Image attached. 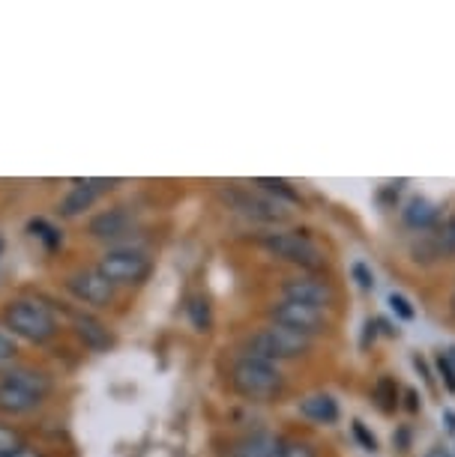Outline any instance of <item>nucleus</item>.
<instances>
[{
    "instance_id": "18",
    "label": "nucleus",
    "mask_w": 455,
    "mask_h": 457,
    "mask_svg": "<svg viewBox=\"0 0 455 457\" xmlns=\"http://www.w3.org/2000/svg\"><path fill=\"white\" fill-rule=\"evenodd\" d=\"M255 186L261 188V192H267L270 197H276V201L282 204H299V195H297V188L288 183V179H276V177H261V179H255Z\"/></svg>"
},
{
    "instance_id": "8",
    "label": "nucleus",
    "mask_w": 455,
    "mask_h": 457,
    "mask_svg": "<svg viewBox=\"0 0 455 457\" xmlns=\"http://www.w3.org/2000/svg\"><path fill=\"white\" fill-rule=\"evenodd\" d=\"M57 314L66 317V323H70L72 335L79 338L84 347L93 350V353H105L114 347V332H111V326L97 317L93 312L81 305H66V302H60L57 305Z\"/></svg>"
},
{
    "instance_id": "28",
    "label": "nucleus",
    "mask_w": 455,
    "mask_h": 457,
    "mask_svg": "<svg viewBox=\"0 0 455 457\" xmlns=\"http://www.w3.org/2000/svg\"><path fill=\"white\" fill-rule=\"evenodd\" d=\"M354 436L359 439V445H363L366 452H377V439H375V434H368L363 421H354Z\"/></svg>"
},
{
    "instance_id": "3",
    "label": "nucleus",
    "mask_w": 455,
    "mask_h": 457,
    "mask_svg": "<svg viewBox=\"0 0 455 457\" xmlns=\"http://www.w3.org/2000/svg\"><path fill=\"white\" fill-rule=\"evenodd\" d=\"M228 379H231V389H234L240 398L257 401V403L276 401L279 395L285 392V374L279 370V365L246 356V353H240V356L231 361Z\"/></svg>"
},
{
    "instance_id": "24",
    "label": "nucleus",
    "mask_w": 455,
    "mask_h": 457,
    "mask_svg": "<svg viewBox=\"0 0 455 457\" xmlns=\"http://www.w3.org/2000/svg\"><path fill=\"white\" fill-rule=\"evenodd\" d=\"M386 302H390V308L401 317V320H414V317H417V308L410 305V299L401 296V293H390V299H386Z\"/></svg>"
},
{
    "instance_id": "33",
    "label": "nucleus",
    "mask_w": 455,
    "mask_h": 457,
    "mask_svg": "<svg viewBox=\"0 0 455 457\" xmlns=\"http://www.w3.org/2000/svg\"><path fill=\"white\" fill-rule=\"evenodd\" d=\"M450 312L455 314V287H452V296H450Z\"/></svg>"
},
{
    "instance_id": "14",
    "label": "nucleus",
    "mask_w": 455,
    "mask_h": 457,
    "mask_svg": "<svg viewBox=\"0 0 455 457\" xmlns=\"http://www.w3.org/2000/svg\"><path fill=\"white\" fill-rule=\"evenodd\" d=\"M282 439L276 434H267V430H257V434H249L243 439H237L231 445L228 457H276L282 452Z\"/></svg>"
},
{
    "instance_id": "21",
    "label": "nucleus",
    "mask_w": 455,
    "mask_h": 457,
    "mask_svg": "<svg viewBox=\"0 0 455 457\" xmlns=\"http://www.w3.org/2000/svg\"><path fill=\"white\" fill-rule=\"evenodd\" d=\"M375 398H377V407H381L383 412H392V410H396V407H399V386H396V379H390V377H381V379H377Z\"/></svg>"
},
{
    "instance_id": "34",
    "label": "nucleus",
    "mask_w": 455,
    "mask_h": 457,
    "mask_svg": "<svg viewBox=\"0 0 455 457\" xmlns=\"http://www.w3.org/2000/svg\"><path fill=\"white\" fill-rule=\"evenodd\" d=\"M446 359H450V361H455V347H450V353H446Z\"/></svg>"
},
{
    "instance_id": "7",
    "label": "nucleus",
    "mask_w": 455,
    "mask_h": 457,
    "mask_svg": "<svg viewBox=\"0 0 455 457\" xmlns=\"http://www.w3.org/2000/svg\"><path fill=\"white\" fill-rule=\"evenodd\" d=\"M63 287L88 312H105L117 299V287L97 266H75L72 272L63 275Z\"/></svg>"
},
{
    "instance_id": "5",
    "label": "nucleus",
    "mask_w": 455,
    "mask_h": 457,
    "mask_svg": "<svg viewBox=\"0 0 455 457\" xmlns=\"http://www.w3.org/2000/svg\"><path fill=\"white\" fill-rule=\"evenodd\" d=\"M97 270L114 284V287H139L150 278L153 257L139 245H117L105 248L97 261Z\"/></svg>"
},
{
    "instance_id": "32",
    "label": "nucleus",
    "mask_w": 455,
    "mask_h": 457,
    "mask_svg": "<svg viewBox=\"0 0 455 457\" xmlns=\"http://www.w3.org/2000/svg\"><path fill=\"white\" fill-rule=\"evenodd\" d=\"M428 457H450V454H446L443 448H434V452H428Z\"/></svg>"
},
{
    "instance_id": "19",
    "label": "nucleus",
    "mask_w": 455,
    "mask_h": 457,
    "mask_svg": "<svg viewBox=\"0 0 455 457\" xmlns=\"http://www.w3.org/2000/svg\"><path fill=\"white\" fill-rule=\"evenodd\" d=\"M428 237H432V245H434L437 257H455V215H450V219H446L441 228Z\"/></svg>"
},
{
    "instance_id": "4",
    "label": "nucleus",
    "mask_w": 455,
    "mask_h": 457,
    "mask_svg": "<svg viewBox=\"0 0 455 457\" xmlns=\"http://www.w3.org/2000/svg\"><path fill=\"white\" fill-rule=\"evenodd\" d=\"M312 350V338L299 335L294 329H285L279 323H267L264 329L252 332L243 344V353L246 356H255V359H264V361H291V359H299Z\"/></svg>"
},
{
    "instance_id": "35",
    "label": "nucleus",
    "mask_w": 455,
    "mask_h": 457,
    "mask_svg": "<svg viewBox=\"0 0 455 457\" xmlns=\"http://www.w3.org/2000/svg\"><path fill=\"white\" fill-rule=\"evenodd\" d=\"M0 252H4V239H0Z\"/></svg>"
},
{
    "instance_id": "1",
    "label": "nucleus",
    "mask_w": 455,
    "mask_h": 457,
    "mask_svg": "<svg viewBox=\"0 0 455 457\" xmlns=\"http://www.w3.org/2000/svg\"><path fill=\"white\" fill-rule=\"evenodd\" d=\"M51 392H55V377L48 370L21 361L0 368V416H33L46 407Z\"/></svg>"
},
{
    "instance_id": "9",
    "label": "nucleus",
    "mask_w": 455,
    "mask_h": 457,
    "mask_svg": "<svg viewBox=\"0 0 455 457\" xmlns=\"http://www.w3.org/2000/svg\"><path fill=\"white\" fill-rule=\"evenodd\" d=\"M228 201L237 212H243L246 219H255L261 224H285L291 221L288 204L276 201L261 188H228Z\"/></svg>"
},
{
    "instance_id": "23",
    "label": "nucleus",
    "mask_w": 455,
    "mask_h": 457,
    "mask_svg": "<svg viewBox=\"0 0 455 457\" xmlns=\"http://www.w3.org/2000/svg\"><path fill=\"white\" fill-rule=\"evenodd\" d=\"M15 359H19V341L0 326V368L15 365Z\"/></svg>"
},
{
    "instance_id": "6",
    "label": "nucleus",
    "mask_w": 455,
    "mask_h": 457,
    "mask_svg": "<svg viewBox=\"0 0 455 457\" xmlns=\"http://www.w3.org/2000/svg\"><path fill=\"white\" fill-rule=\"evenodd\" d=\"M257 243L267 248L273 257L294 263L306 272H317L324 263H327L321 245H317L312 237L299 234V230H270V234H261Z\"/></svg>"
},
{
    "instance_id": "2",
    "label": "nucleus",
    "mask_w": 455,
    "mask_h": 457,
    "mask_svg": "<svg viewBox=\"0 0 455 457\" xmlns=\"http://www.w3.org/2000/svg\"><path fill=\"white\" fill-rule=\"evenodd\" d=\"M0 326L19 341L46 347L57 338L60 314L57 305H48L46 296H15L0 308Z\"/></svg>"
},
{
    "instance_id": "30",
    "label": "nucleus",
    "mask_w": 455,
    "mask_h": 457,
    "mask_svg": "<svg viewBox=\"0 0 455 457\" xmlns=\"http://www.w3.org/2000/svg\"><path fill=\"white\" fill-rule=\"evenodd\" d=\"M443 421H446V428H450V434H455V412L452 410H443Z\"/></svg>"
},
{
    "instance_id": "15",
    "label": "nucleus",
    "mask_w": 455,
    "mask_h": 457,
    "mask_svg": "<svg viewBox=\"0 0 455 457\" xmlns=\"http://www.w3.org/2000/svg\"><path fill=\"white\" fill-rule=\"evenodd\" d=\"M437 204H432L423 195L408 197V204L401 206V221L408 224L410 230H432L437 221Z\"/></svg>"
},
{
    "instance_id": "12",
    "label": "nucleus",
    "mask_w": 455,
    "mask_h": 457,
    "mask_svg": "<svg viewBox=\"0 0 455 457\" xmlns=\"http://www.w3.org/2000/svg\"><path fill=\"white\" fill-rule=\"evenodd\" d=\"M120 179H105V177H88V179H72L70 192L60 197L57 212L60 219H81L84 212L93 210V204L102 195H108L111 188H117Z\"/></svg>"
},
{
    "instance_id": "17",
    "label": "nucleus",
    "mask_w": 455,
    "mask_h": 457,
    "mask_svg": "<svg viewBox=\"0 0 455 457\" xmlns=\"http://www.w3.org/2000/svg\"><path fill=\"white\" fill-rule=\"evenodd\" d=\"M28 234L33 239H39L48 252H57V248L63 245V230H60L57 224H51L48 219H42V215H37V219L28 221Z\"/></svg>"
},
{
    "instance_id": "26",
    "label": "nucleus",
    "mask_w": 455,
    "mask_h": 457,
    "mask_svg": "<svg viewBox=\"0 0 455 457\" xmlns=\"http://www.w3.org/2000/svg\"><path fill=\"white\" fill-rule=\"evenodd\" d=\"M437 370H441V379H443L446 392L455 395V365L446 356H437Z\"/></svg>"
},
{
    "instance_id": "10",
    "label": "nucleus",
    "mask_w": 455,
    "mask_h": 457,
    "mask_svg": "<svg viewBox=\"0 0 455 457\" xmlns=\"http://www.w3.org/2000/svg\"><path fill=\"white\" fill-rule=\"evenodd\" d=\"M267 317L270 323H279L285 329H294L306 338H315V335L327 332V314L317 312V308H308V305H299V302H291V299H279L273 302L267 308Z\"/></svg>"
},
{
    "instance_id": "25",
    "label": "nucleus",
    "mask_w": 455,
    "mask_h": 457,
    "mask_svg": "<svg viewBox=\"0 0 455 457\" xmlns=\"http://www.w3.org/2000/svg\"><path fill=\"white\" fill-rule=\"evenodd\" d=\"M350 275H354V281H357L363 290H372V287H375V272L368 270V266H366L363 261H357L354 266H350Z\"/></svg>"
},
{
    "instance_id": "22",
    "label": "nucleus",
    "mask_w": 455,
    "mask_h": 457,
    "mask_svg": "<svg viewBox=\"0 0 455 457\" xmlns=\"http://www.w3.org/2000/svg\"><path fill=\"white\" fill-rule=\"evenodd\" d=\"M189 317H192V326L198 332H207L210 329V305L204 296H195L189 302Z\"/></svg>"
},
{
    "instance_id": "29",
    "label": "nucleus",
    "mask_w": 455,
    "mask_h": 457,
    "mask_svg": "<svg viewBox=\"0 0 455 457\" xmlns=\"http://www.w3.org/2000/svg\"><path fill=\"white\" fill-rule=\"evenodd\" d=\"M10 457H46V452H39V448H33V445H24V448H19V452L10 454Z\"/></svg>"
},
{
    "instance_id": "31",
    "label": "nucleus",
    "mask_w": 455,
    "mask_h": 457,
    "mask_svg": "<svg viewBox=\"0 0 455 457\" xmlns=\"http://www.w3.org/2000/svg\"><path fill=\"white\" fill-rule=\"evenodd\" d=\"M408 401H410V403H408L410 410H419V403H417V392H408Z\"/></svg>"
},
{
    "instance_id": "11",
    "label": "nucleus",
    "mask_w": 455,
    "mask_h": 457,
    "mask_svg": "<svg viewBox=\"0 0 455 457\" xmlns=\"http://www.w3.org/2000/svg\"><path fill=\"white\" fill-rule=\"evenodd\" d=\"M282 299L299 302V305L317 308V312H327L333 302H336V290H333V284L327 278H321V275L299 272L282 281Z\"/></svg>"
},
{
    "instance_id": "20",
    "label": "nucleus",
    "mask_w": 455,
    "mask_h": 457,
    "mask_svg": "<svg viewBox=\"0 0 455 457\" xmlns=\"http://www.w3.org/2000/svg\"><path fill=\"white\" fill-rule=\"evenodd\" d=\"M24 445H28V436H24L15 425H10V421L0 419V457H10Z\"/></svg>"
},
{
    "instance_id": "27",
    "label": "nucleus",
    "mask_w": 455,
    "mask_h": 457,
    "mask_svg": "<svg viewBox=\"0 0 455 457\" xmlns=\"http://www.w3.org/2000/svg\"><path fill=\"white\" fill-rule=\"evenodd\" d=\"M276 457H317V454H315V448L306 443H285Z\"/></svg>"
},
{
    "instance_id": "13",
    "label": "nucleus",
    "mask_w": 455,
    "mask_h": 457,
    "mask_svg": "<svg viewBox=\"0 0 455 457\" xmlns=\"http://www.w3.org/2000/svg\"><path fill=\"white\" fill-rule=\"evenodd\" d=\"M135 212L129 206H108L88 221V237L97 243H111V248L123 245V239L135 230Z\"/></svg>"
},
{
    "instance_id": "16",
    "label": "nucleus",
    "mask_w": 455,
    "mask_h": 457,
    "mask_svg": "<svg viewBox=\"0 0 455 457\" xmlns=\"http://www.w3.org/2000/svg\"><path fill=\"white\" fill-rule=\"evenodd\" d=\"M299 412H303L308 421H317V425H333V421H339V403L327 392L306 395V398L299 401Z\"/></svg>"
}]
</instances>
